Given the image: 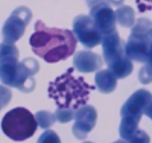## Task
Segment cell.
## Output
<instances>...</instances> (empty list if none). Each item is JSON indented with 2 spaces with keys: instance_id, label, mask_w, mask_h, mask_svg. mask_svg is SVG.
<instances>
[{
  "instance_id": "cell-2",
  "label": "cell",
  "mask_w": 152,
  "mask_h": 143,
  "mask_svg": "<svg viewBox=\"0 0 152 143\" xmlns=\"http://www.w3.org/2000/svg\"><path fill=\"white\" fill-rule=\"evenodd\" d=\"M73 72V68H70L49 84L48 96L60 108L76 109L85 105L89 100L90 91L94 89L84 78L74 76Z\"/></svg>"
},
{
  "instance_id": "cell-7",
  "label": "cell",
  "mask_w": 152,
  "mask_h": 143,
  "mask_svg": "<svg viewBox=\"0 0 152 143\" xmlns=\"http://www.w3.org/2000/svg\"><path fill=\"white\" fill-rule=\"evenodd\" d=\"M74 64L82 72H91L97 69L101 64V58L92 51H79L73 58Z\"/></svg>"
},
{
  "instance_id": "cell-6",
  "label": "cell",
  "mask_w": 152,
  "mask_h": 143,
  "mask_svg": "<svg viewBox=\"0 0 152 143\" xmlns=\"http://www.w3.org/2000/svg\"><path fill=\"white\" fill-rule=\"evenodd\" d=\"M90 16L103 35L115 32V19L113 10L102 0H86Z\"/></svg>"
},
{
  "instance_id": "cell-5",
  "label": "cell",
  "mask_w": 152,
  "mask_h": 143,
  "mask_svg": "<svg viewBox=\"0 0 152 143\" xmlns=\"http://www.w3.org/2000/svg\"><path fill=\"white\" fill-rule=\"evenodd\" d=\"M73 31L77 40L86 48H94L102 41L101 32L88 16H76L73 20Z\"/></svg>"
},
{
  "instance_id": "cell-1",
  "label": "cell",
  "mask_w": 152,
  "mask_h": 143,
  "mask_svg": "<svg viewBox=\"0 0 152 143\" xmlns=\"http://www.w3.org/2000/svg\"><path fill=\"white\" fill-rule=\"evenodd\" d=\"M29 39L33 53L48 63L65 60L75 53L77 40L69 30L49 28L39 20Z\"/></svg>"
},
{
  "instance_id": "cell-4",
  "label": "cell",
  "mask_w": 152,
  "mask_h": 143,
  "mask_svg": "<svg viewBox=\"0 0 152 143\" xmlns=\"http://www.w3.org/2000/svg\"><path fill=\"white\" fill-rule=\"evenodd\" d=\"M32 18V12L27 7H19L14 10L2 28L4 42L14 44L21 38Z\"/></svg>"
},
{
  "instance_id": "cell-3",
  "label": "cell",
  "mask_w": 152,
  "mask_h": 143,
  "mask_svg": "<svg viewBox=\"0 0 152 143\" xmlns=\"http://www.w3.org/2000/svg\"><path fill=\"white\" fill-rule=\"evenodd\" d=\"M4 133L10 139L21 142L32 137L38 123L32 113L23 107H17L4 116L1 124Z\"/></svg>"
}]
</instances>
